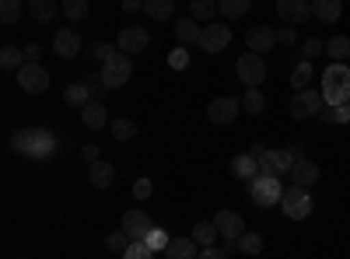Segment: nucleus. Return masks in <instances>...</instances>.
<instances>
[{
    "mask_svg": "<svg viewBox=\"0 0 350 259\" xmlns=\"http://www.w3.org/2000/svg\"><path fill=\"white\" fill-rule=\"evenodd\" d=\"M53 148H56V137H53L49 130L32 126V130H14V133H11V151H18V154H25V158L42 161V158L53 154Z\"/></svg>",
    "mask_w": 350,
    "mask_h": 259,
    "instance_id": "nucleus-1",
    "label": "nucleus"
},
{
    "mask_svg": "<svg viewBox=\"0 0 350 259\" xmlns=\"http://www.w3.org/2000/svg\"><path fill=\"white\" fill-rule=\"evenodd\" d=\"M323 102L329 109L350 102V64H329L323 74Z\"/></svg>",
    "mask_w": 350,
    "mask_h": 259,
    "instance_id": "nucleus-2",
    "label": "nucleus"
},
{
    "mask_svg": "<svg viewBox=\"0 0 350 259\" xmlns=\"http://www.w3.org/2000/svg\"><path fill=\"white\" fill-rule=\"evenodd\" d=\"M130 74H133V60L123 56L120 49H116L109 60L102 64V84H105V88H123V84L130 81Z\"/></svg>",
    "mask_w": 350,
    "mask_h": 259,
    "instance_id": "nucleus-3",
    "label": "nucleus"
},
{
    "mask_svg": "<svg viewBox=\"0 0 350 259\" xmlns=\"http://www.w3.org/2000/svg\"><path fill=\"white\" fill-rule=\"evenodd\" d=\"M235 74H239V81L245 84V92H249V88H259V84L267 81V60H262V56H256V53H242L239 64H235Z\"/></svg>",
    "mask_w": 350,
    "mask_h": 259,
    "instance_id": "nucleus-4",
    "label": "nucleus"
},
{
    "mask_svg": "<svg viewBox=\"0 0 350 259\" xmlns=\"http://www.w3.org/2000/svg\"><path fill=\"white\" fill-rule=\"evenodd\" d=\"M249 196H252L256 207H273V204L284 200V186L273 176H259L256 182H249Z\"/></svg>",
    "mask_w": 350,
    "mask_h": 259,
    "instance_id": "nucleus-5",
    "label": "nucleus"
},
{
    "mask_svg": "<svg viewBox=\"0 0 350 259\" xmlns=\"http://www.w3.org/2000/svg\"><path fill=\"white\" fill-rule=\"evenodd\" d=\"M280 207H284V214L291 217V221H305L308 214H312V193L308 189H301V186H291V189H284V200H280Z\"/></svg>",
    "mask_w": 350,
    "mask_h": 259,
    "instance_id": "nucleus-6",
    "label": "nucleus"
},
{
    "mask_svg": "<svg viewBox=\"0 0 350 259\" xmlns=\"http://www.w3.org/2000/svg\"><path fill=\"white\" fill-rule=\"evenodd\" d=\"M323 109H326L323 92H315V88L295 92V98H291V116H295V120H312V116H319Z\"/></svg>",
    "mask_w": 350,
    "mask_h": 259,
    "instance_id": "nucleus-7",
    "label": "nucleus"
},
{
    "mask_svg": "<svg viewBox=\"0 0 350 259\" xmlns=\"http://www.w3.org/2000/svg\"><path fill=\"white\" fill-rule=\"evenodd\" d=\"M151 46V32L140 25H130V28H120V36H116V49L123 56H137Z\"/></svg>",
    "mask_w": 350,
    "mask_h": 259,
    "instance_id": "nucleus-8",
    "label": "nucleus"
},
{
    "mask_svg": "<svg viewBox=\"0 0 350 259\" xmlns=\"http://www.w3.org/2000/svg\"><path fill=\"white\" fill-rule=\"evenodd\" d=\"M18 88H21L25 95H42V92L49 88V70L39 67V64H25V67L18 70Z\"/></svg>",
    "mask_w": 350,
    "mask_h": 259,
    "instance_id": "nucleus-9",
    "label": "nucleus"
},
{
    "mask_svg": "<svg viewBox=\"0 0 350 259\" xmlns=\"http://www.w3.org/2000/svg\"><path fill=\"white\" fill-rule=\"evenodd\" d=\"M256 161H259V176H273V179L291 176V165H295V158H291L287 151H273V148H267Z\"/></svg>",
    "mask_w": 350,
    "mask_h": 259,
    "instance_id": "nucleus-10",
    "label": "nucleus"
},
{
    "mask_svg": "<svg viewBox=\"0 0 350 259\" xmlns=\"http://www.w3.org/2000/svg\"><path fill=\"white\" fill-rule=\"evenodd\" d=\"M231 46V28L224 21H214V25H203V36H200V49L203 53H221Z\"/></svg>",
    "mask_w": 350,
    "mask_h": 259,
    "instance_id": "nucleus-11",
    "label": "nucleus"
},
{
    "mask_svg": "<svg viewBox=\"0 0 350 259\" xmlns=\"http://www.w3.org/2000/svg\"><path fill=\"white\" fill-rule=\"evenodd\" d=\"M239 112H242V102L224 95V98H214V102L207 105V120H211L214 126H228V123L239 120Z\"/></svg>",
    "mask_w": 350,
    "mask_h": 259,
    "instance_id": "nucleus-12",
    "label": "nucleus"
},
{
    "mask_svg": "<svg viewBox=\"0 0 350 259\" xmlns=\"http://www.w3.org/2000/svg\"><path fill=\"white\" fill-rule=\"evenodd\" d=\"M214 228H217V235H221L224 242H239V238L245 235V221H242V214H235V210H217Z\"/></svg>",
    "mask_w": 350,
    "mask_h": 259,
    "instance_id": "nucleus-13",
    "label": "nucleus"
},
{
    "mask_svg": "<svg viewBox=\"0 0 350 259\" xmlns=\"http://www.w3.org/2000/svg\"><path fill=\"white\" fill-rule=\"evenodd\" d=\"M120 228L130 235V242H144L151 235V228H154V221L144 214V210H126L123 214V221H120Z\"/></svg>",
    "mask_w": 350,
    "mask_h": 259,
    "instance_id": "nucleus-14",
    "label": "nucleus"
},
{
    "mask_svg": "<svg viewBox=\"0 0 350 259\" xmlns=\"http://www.w3.org/2000/svg\"><path fill=\"white\" fill-rule=\"evenodd\" d=\"M273 46H277V32H273L270 25H256V28H249V32H245V49L256 53V56L270 53Z\"/></svg>",
    "mask_w": 350,
    "mask_h": 259,
    "instance_id": "nucleus-15",
    "label": "nucleus"
},
{
    "mask_svg": "<svg viewBox=\"0 0 350 259\" xmlns=\"http://www.w3.org/2000/svg\"><path fill=\"white\" fill-rule=\"evenodd\" d=\"M319 179H323V168H319L312 158H301L291 165V186H301V189H312Z\"/></svg>",
    "mask_w": 350,
    "mask_h": 259,
    "instance_id": "nucleus-16",
    "label": "nucleus"
},
{
    "mask_svg": "<svg viewBox=\"0 0 350 259\" xmlns=\"http://www.w3.org/2000/svg\"><path fill=\"white\" fill-rule=\"evenodd\" d=\"M53 53L64 56V60H74V56L81 53V36H77V28H60V32L53 36Z\"/></svg>",
    "mask_w": 350,
    "mask_h": 259,
    "instance_id": "nucleus-17",
    "label": "nucleus"
},
{
    "mask_svg": "<svg viewBox=\"0 0 350 259\" xmlns=\"http://www.w3.org/2000/svg\"><path fill=\"white\" fill-rule=\"evenodd\" d=\"M277 14L287 25H301V21L312 18V4H308V0H277Z\"/></svg>",
    "mask_w": 350,
    "mask_h": 259,
    "instance_id": "nucleus-18",
    "label": "nucleus"
},
{
    "mask_svg": "<svg viewBox=\"0 0 350 259\" xmlns=\"http://www.w3.org/2000/svg\"><path fill=\"white\" fill-rule=\"evenodd\" d=\"M231 176L242 179V182H256L259 179V161L252 154H235L231 158Z\"/></svg>",
    "mask_w": 350,
    "mask_h": 259,
    "instance_id": "nucleus-19",
    "label": "nucleus"
},
{
    "mask_svg": "<svg viewBox=\"0 0 350 259\" xmlns=\"http://www.w3.org/2000/svg\"><path fill=\"white\" fill-rule=\"evenodd\" d=\"M81 123H84L88 130H102L105 123H112V120H109L105 102H88V105L81 109Z\"/></svg>",
    "mask_w": 350,
    "mask_h": 259,
    "instance_id": "nucleus-20",
    "label": "nucleus"
},
{
    "mask_svg": "<svg viewBox=\"0 0 350 259\" xmlns=\"http://www.w3.org/2000/svg\"><path fill=\"white\" fill-rule=\"evenodd\" d=\"M200 36H203V25H196L189 14L175 21V39H179V46H200Z\"/></svg>",
    "mask_w": 350,
    "mask_h": 259,
    "instance_id": "nucleus-21",
    "label": "nucleus"
},
{
    "mask_svg": "<svg viewBox=\"0 0 350 259\" xmlns=\"http://www.w3.org/2000/svg\"><path fill=\"white\" fill-rule=\"evenodd\" d=\"M88 179H92V186L95 189H109L112 182H116V168H112V161H95V165H88Z\"/></svg>",
    "mask_w": 350,
    "mask_h": 259,
    "instance_id": "nucleus-22",
    "label": "nucleus"
},
{
    "mask_svg": "<svg viewBox=\"0 0 350 259\" xmlns=\"http://www.w3.org/2000/svg\"><path fill=\"white\" fill-rule=\"evenodd\" d=\"M340 14H343V4H340V0H315V4H312V18H319L323 25L340 21Z\"/></svg>",
    "mask_w": 350,
    "mask_h": 259,
    "instance_id": "nucleus-23",
    "label": "nucleus"
},
{
    "mask_svg": "<svg viewBox=\"0 0 350 259\" xmlns=\"http://www.w3.org/2000/svg\"><path fill=\"white\" fill-rule=\"evenodd\" d=\"M64 8L56 4V0H32V4H28V14H32L39 25H49L56 14H60Z\"/></svg>",
    "mask_w": 350,
    "mask_h": 259,
    "instance_id": "nucleus-24",
    "label": "nucleus"
},
{
    "mask_svg": "<svg viewBox=\"0 0 350 259\" xmlns=\"http://www.w3.org/2000/svg\"><path fill=\"white\" fill-rule=\"evenodd\" d=\"M189 18H193L196 25H214L217 4H214V0H193V4H189Z\"/></svg>",
    "mask_w": 350,
    "mask_h": 259,
    "instance_id": "nucleus-25",
    "label": "nucleus"
},
{
    "mask_svg": "<svg viewBox=\"0 0 350 259\" xmlns=\"http://www.w3.org/2000/svg\"><path fill=\"white\" fill-rule=\"evenodd\" d=\"M168 259H196L200 256V245L193 238H172V245L165 249Z\"/></svg>",
    "mask_w": 350,
    "mask_h": 259,
    "instance_id": "nucleus-26",
    "label": "nucleus"
},
{
    "mask_svg": "<svg viewBox=\"0 0 350 259\" xmlns=\"http://www.w3.org/2000/svg\"><path fill=\"white\" fill-rule=\"evenodd\" d=\"M200 249H211L214 242H217V228H214V221H196L193 224V235H189Z\"/></svg>",
    "mask_w": 350,
    "mask_h": 259,
    "instance_id": "nucleus-27",
    "label": "nucleus"
},
{
    "mask_svg": "<svg viewBox=\"0 0 350 259\" xmlns=\"http://www.w3.org/2000/svg\"><path fill=\"white\" fill-rule=\"evenodd\" d=\"M326 56H329V64H347L350 60V39L347 36H333L326 42Z\"/></svg>",
    "mask_w": 350,
    "mask_h": 259,
    "instance_id": "nucleus-28",
    "label": "nucleus"
},
{
    "mask_svg": "<svg viewBox=\"0 0 350 259\" xmlns=\"http://www.w3.org/2000/svg\"><path fill=\"white\" fill-rule=\"evenodd\" d=\"M109 133H112V140L126 144V140H133V137H137V123H133V120H126V116H120V120H112V123H109Z\"/></svg>",
    "mask_w": 350,
    "mask_h": 259,
    "instance_id": "nucleus-29",
    "label": "nucleus"
},
{
    "mask_svg": "<svg viewBox=\"0 0 350 259\" xmlns=\"http://www.w3.org/2000/svg\"><path fill=\"white\" fill-rule=\"evenodd\" d=\"M64 102H67V105H74V109H84L88 102H95V98H92V92L84 88V81H81V84H67Z\"/></svg>",
    "mask_w": 350,
    "mask_h": 259,
    "instance_id": "nucleus-30",
    "label": "nucleus"
},
{
    "mask_svg": "<svg viewBox=\"0 0 350 259\" xmlns=\"http://www.w3.org/2000/svg\"><path fill=\"white\" fill-rule=\"evenodd\" d=\"M144 11H148L154 21H168L175 14V4L172 0H144Z\"/></svg>",
    "mask_w": 350,
    "mask_h": 259,
    "instance_id": "nucleus-31",
    "label": "nucleus"
},
{
    "mask_svg": "<svg viewBox=\"0 0 350 259\" xmlns=\"http://www.w3.org/2000/svg\"><path fill=\"white\" fill-rule=\"evenodd\" d=\"M249 8H252V0H217L221 18H242L249 14Z\"/></svg>",
    "mask_w": 350,
    "mask_h": 259,
    "instance_id": "nucleus-32",
    "label": "nucleus"
},
{
    "mask_svg": "<svg viewBox=\"0 0 350 259\" xmlns=\"http://www.w3.org/2000/svg\"><path fill=\"white\" fill-rule=\"evenodd\" d=\"M242 109H245V116H259V112L267 109V95H262L259 88H249L245 98H242Z\"/></svg>",
    "mask_w": 350,
    "mask_h": 259,
    "instance_id": "nucleus-33",
    "label": "nucleus"
},
{
    "mask_svg": "<svg viewBox=\"0 0 350 259\" xmlns=\"http://www.w3.org/2000/svg\"><path fill=\"white\" fill-rule=\"evenodd\" d=\"M0 67L18 74V70L25 67V56H21V49H18V46H4V49H0Z\"/></svg>",
    "mask_w": 350,
    "mask_h": 259,
    "instance_id": "nucleus-34",
    "label": "nucleus"
},
{
    "mask_svg": "<svg viewBox=\"0 0 350 259\" xmlns=\"http://www.w3.org/2000/svg\"><path fill=\"white\" fill-rule=\"evenodd\" d=\"M312 77H315V70H312V64H308V60H301V64H298L295 70H291V84H295V92H305Z\"/></svg>",
    "mask_w": 350,
    "mask_h": 259,
    "instance_id": "nucleus-35",
    "label": "nucleus"
},
{
    "mask_svg": "<svg viewBox=\"0 0 350 259\" xmlns=\"http://www.w3.org/2000/svg\"><path fill=\"white\" fill-rule=\"evenodd\" d=\"M144 245H148L151 252H165V249L172 245V238H168V232H165V228H158V224H154V228H151V235L144 238Z\"/></svg>",
    "mask_w": 350,
    "mask_h": 259,
    "instance_id": "nucleus-36",
    "label": "nucleus"
},
{
    "mask_svg": "<svg viewBox=\"0 0 350 259\" xmlns=\"http://www.w3.org/2000/svg\"><path fill=\"white\" fill-rule=\"evenodd\" d=\"M262 245H267V242H262L259 232H245V235L239 238V252H245V256H259Z\"/></svg>",
    "mask_w": 350,
    "mask_h": 259,
    "instance_id": "nucleus-37",
    "label": "nucleus"
},
{
    "mask_svg": "<svg viewBox=\"0 0 350 259\" xmlns=\"http://www.w3.org/2000/svg\"><path fill=\"white\" fill-rule=\"evenodd\" d=\"M21 18V0H0V25H14Z\"/></svg>",
    "mask_w": 350,
    "mask_h": 259,
    "instance_id": "nucleus-38",
    "label": "nucleus"
},
{
    "mask_svg": "<svg viewBox=\"0 0 350 259\" xmlns=\"http://www.w3.org/2000/svg\"><path fill=\"white\" fill-rule=\"evenodd\" d=\"M105 245H109L112 252H126L133 242H130V235L123 232V228H116V232H109V235H105Z\"/></svg>",
    "mask_w": 350,
    "mask_h": 259,
    "instance_id": "nucleus-39",
    "label": "nucleus"
},
{
    "mask_svg": "<svg viewBox=\"0 0 350 259\" xmlns=\"http://www.w3.org/2000/svg\"><path fill=\"white\" fill-rule=\"evenodd\" d=\"M88 11H92V8H88V0H67V4H64V14H67L70 21H84Z\"/></svg>",
    "mask_w": 350,
    "mask_h": 259,
    "instance_id": "nucleus-40",
    "label": "nucleus"
},
{
    "mask_svg": "<svg viewBox=\"0 0 350 259\" xmlns=\"http://www.w3.org/2000/svg\"><path fill=\"white\" fill-rule=\"evenodd\" d=\"M301 53H305V60L312 64V56H323V53H326V42L312 36V39H305V46H301Z\"/></svg>",
    "mask_w": 350,
    "mask_h": 259,
    "instance_id": "nucleus-41",
    "label": "nucleus"
},
{
    "mask_svg": "<svg viewBox=\"0 0 350 259\" xmlns=\"http://www.w3.org/2000/svg\"><path fill=\"white\" fill-rule=\"evenodd\" d=\"M123 259H154V252L144 245V242H133V245L123 252Z\"/></svg>",
    "mask_w": 350,
    "mask_h": 259,
    "instance_id": "nucleus-42",
    "label": "nucleus"
},
{
    "mask_svg": "<svg viewBox=\"0 0 350 259\" xmlns=\"http://www.w3.org/2000/svg\"><path fill=\"white\" fill-rule=\"evenodd\" d=\"M168 64H172L175 70H183V67L189 64V53H186V46H179V49H172V53H168Z\"/></svg>",
    "mask_w": 350,
    "mask_h": 259,
    "instance_id": "nucleus-43",
    "label": "nucleus"
},
{
    "mask_svg": "<svg viewBox=\"0 0 350 259\" xmlns=\"http://www.w3.org/2000/svg\"><path fill=\"white\" fill-rule=\"evenodd\" d=\"M151 193H154V182L151 179H137L133 182V196L137 200H151Z\"/></svg>",
    "mask_w": 350,
    "mask_h": 259,
    "instance_id": "nucleus-44",
    "label": "nucleus"
},
{
    "mask_svg": "<svg viewBox=\"0 0 350 259\" xmlns=\"http://www.w3.org/2000/svg\"><path fill=\"white\" fill-rule=\"evenodd\" d=\"M84 88L92 92V98H95V102H102V98H98V95H102V88H105V84H102V74H92V77H84Z\"/></svg>",
    "mask_w": 350,
    "mask_h": 259,
    "instance_id": "nucleus-45",
    "label": "nucleus"
},
{
    "mask_svg": "<svg viewBox=\"0 0 350 259\" xmlns=\"http://www.w3.org/2000/svg\"><path fill=\"white\" fill-rule=\"evenodd\" d=\"M295 42H298L295 28H277V46H295Z\"/></svg>",
    "mask_w": 350,
    "mask_h": 259,
    "instance_id": "nucleus-46",
    "label": "nucleus"
},
{
    "mask_svg": "<svg viewBox=\"0 0 350 259\" xmlns=\"http://www.w3.org/2000/svg\"><path fill=\"white\" fill-rule=\"evenodd\" d=\"M81 158H84L88 165H95V161H102V151H98V144H84V148H81Z\"/></svg>",
    "mask_w": 350,
    "mask_h": 259,
    "instance_id": "nucleus-47",
    "label": "nucleus"
},
{
    "mask_svg": "<svg viewBox=\"0 0 350 259\" xmlns=\"http://www.w3.org/2000/svg\"><path fill=\"white\" fill-rule=\"evenodd\" d=\"M39 53H42L39 42H28V46H25V64H39Z\"/></svg>",
    "mask_w": 350,
    "mask_h": 259,
    "instance_id": "nucleus-48",
    "label": "nucleus"
},
{
    "mask_svg": "<svg viewBox=\"0 0 350 259\" xmlns=\"http://www.w3.org/2000/svg\"><path fill=\"white\" fill-rule=\"evenodd\" d=\"M333 123H336V126L350 123V105H336V109H333Z\"/></svg>",
    "mask_w": 350,
    "mask_h": 259,
    "instance_id": "nucleus-49",
    "label": "nucleus"
},
{
    "mask_svg": "<svg viewBox=\"0 0 350 259\" xmlns=\"http://www.w3.org/2000/svg\"><path fill=\"white\" fill-rule=\"evenodd\" d=\"M284 151H287L291 158H295V161H301V158H305V144H298V140H291V144H287Z\"/></svg>",
    "mask_w": 350,
    "mask_h": 259,
    "instance_id": "nucleus-50",
    "label": "nucleus"
},
{
    "mask_svg": "<svg viewBox=\"0 0 350 259\" xmlns=\"http://www.w3.org/2000/svg\"><path fill=\"white\" fill-rule=\"evenodd\" d=\"M196 259H228V256H224L217 245H211V249H200V256H196Z\"/></svg>",
    "mask_w": 350,
    "mask_h": 259,
    "instance_id": "nucleus-51",
    "label": "nucleus"
},
{
    "mask_svg": "<svg viewBox=\"0 0 350 259\" xmlns=\"http://www.w3.org/2000/svg\"><path fill=\"white\" fill-rule=\"evenodd\" d=\"M123 11L126 14H137V11H144V4H140V0H123Z\"/></svg>",
    "mask_w": 350,
    "mask_h": 259,
    "instance_id": "nucleus-52",
    "label": "nucleus"
},
{
    "mask_svg": "<svg viewBox=\"0 0 350 259\" xmlns=\"http://www.w3.org/2000/svg\"><path fill=\"white\" fill-rule=\"evenodd\" d=\"M217 249H221V252H224V256H231V252H239V242H221V245H217Z\"/></svg>",
    "mask_w": 350,
    "mask_h": 259,
    "instance_id": "nucleus-53",
    "label": "nucleus"
},
{
    "mask_svg": "<svg viewBox=\"0 0 350 259\" xmlns=\"http://www.w3.org/2000/svg\"><path fill=\"white\" fill-rule=\"evenodd\" d=\"M319 123H326V126H329V123H333V109H329V105H326V109H323V112H319Z\"/></svg>",
    "mask_w": 350,
    "mask_h": 259,
    "instance_id": "nucleus-54",
    "label": "nucleus"
},
{
    "mask_svg": "<svg viewBox=\"0 0 350 259\" xmlns=\"http://www.w3.org/2000/svg\"><path fill=\"white\" fill-rule=\"evenodd\" d=\"M347 105H350V102H347Z\"/></svg>",
    "mask_w": 350,
    "mask_h": 259,
    "instance_id": "nucleus-55",
    "label": "nucleus"
}]
</instances>
